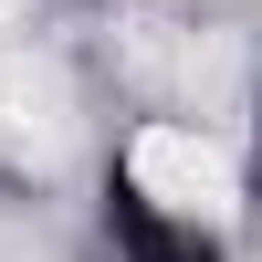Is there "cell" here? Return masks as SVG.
Masks as SVG:
<instances>
[{"instance_id":"cell-1","label":"cell","mask_w":262,"mask_h":262,"mask_svg":"<svg viewBox=\"0 0 262 262\" xmlns=\"http://www.w3.org/2000/svg\"><path fill=\"white\" fill-rule=\"evenodd\" d=\"M126 179H137L147 210H168V221H231V158L200 137V126H147L137 158H126Z\"/></svg>"},{"instance_id":"cell-2","label":"cell","mask_w":262,"mask_h":262,"mask_svg":"<svg viewBox=\"0 0 262 262\" xmlns=\"http://www.w3.org/2000/svg\"><path fill=\"white\" fill-rule=\"evenodd\" d=\"M74 116H63V84L32 74V63H0V147L11 158H63Z\"/></svg>"}]
</instances>
